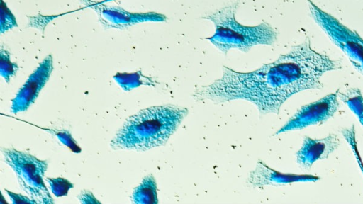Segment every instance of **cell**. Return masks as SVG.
<instances>
[{"label": "cell", "mask_w": 363, "mask_h": 204, "mask_svg": "<svg viewBox=\"0 0 363 204\" xmlns=\"http://www.w3.org/2000/svg\"><path fill=\"white\" fill-rule=\"evenodd\" d=\"M133 203L137 204H157V183L152 174L145 176L141 183L134 189Z\"/></svg>", "instance_id": "11"}, {"label": "cell", "mask_w": 363, "mask_h": 204, "mask_svg": "<svg viewBox=\"0 0 363 204\" xmlns=\"http://www.w3.org/2000/svg\"><path fill=\"white\" fill-rule=\"evenodd\" d=\"M18 70V64L11 60L9 52L1 46L0 50V74L1 76L6 82L9 83Z\"/></svg>", "instance_id": "14"}, {"label": "cell", "mask_w": 363, "mask_h": 204, "mask_svg": "<svg viewBox=\"0 0 363 204\" xmlns=\"http://www.w3.org/2000/svg\"><path fill=\"white\" fill-rule=\"evenodd\" d=\"M4 162L16 173L21 188L37 203H53L43 176L48 162L13 148H2Z\"/></svg>", "instance_id": "4"}, {"label": "cell", "mask_w": 363, "mask_h": 204, "mask_svg": "<svg viewBox=\"0 0 363 204\" xmlns=\"http://www.w3.org/2000/svg\"><path fill=\"white\" fill-rule=\"evenodd\" d=\"M113 78L125 91H130L140 85L155 86L157 81L150 76L144 75L140 70L133 72H118Z\"/></svg>", "instance_id": "12"}, {"label": "cell", "mask_w": 363, "mask_h": 204, "mask_svg": "<svg viewBox=\"0 0 363 204\" xmlns=\"http://www.w3.org/2000/svg\"><path fill=\"white\" fill-rule=\"evenodd\" d=\"M338 91L301 106L275 135L322 124L333 118L339 108Z\"/></svg>", "instance_id": "7"}, {"label": "cell", "mask_w": 363, "mask_h": 204, "mask_svg": "<svg viewBox=\"0 0 363 204\" xmlns=\"http://www.w3.org/2000/svg\"><path fill=\"white\" fill-rule=\"evenodd\" d=\"M341 68L339 60L312 48L307 37L301 43L250 72L223 67L222 76L192 94L196 101L222 103L245 100L253 103L262 115L279 114L293 95L307 89H321L322 76Z\"/></svg>", "instance_id": "1"}, {"label": "cell", "mask_w": 363, "mask_h": 204, "mask_svg": "<svg viewBox=\"0 0 363 204\" xmlns=\"http://www.w3.org/2000/svg\"><path fill=\"white\" fill-rule=\"evenodd\" d=\"M340 144L338 137L330 134L321 139L305 136L296 152V162L303 169H310L314 162L327 159Z\"/></svg>", "instance_id": "10"}, {"label": "cell", "mask_w": 363, "mask_h": 204, "mask_svg": "<svg viewBox=\"0 0 363 204\" xmlns=\"http://www.w3.org/2000/svg\"><path fill=\"white\" fill-rule=\"evenodd\" d=\"M18 26L17 21L4 0L0 4V33L1 34Z\"/></svg>", "instance_id": "15"}, {"label": "cell", "mask_w": 363, "mask_h": 204, "mask_svg": "<svg viewBox=\"0 0 363 204\" xmlns=\"http://www.w3.org/2000/svg\"><path fill=\"white\" fill-rule=\"evenodd\" d=\"M311 16L316 24L363 76V38L359 33L308 0Z\"/></svg>", "instance_id": "5"}, {"label": "cell", "mask_w": 363, "mask_h": 204, "mask_svg": "<svg viewBox=\"0 0 363 204\" xmlns=\"http://www.w3.org/2000/svg\"><path fill=\"white\" fill-rule=\"evenodd\" d=\"M53 69L52 55H48L30 74L12 100L11 110L13 113L26 110L35 101Z\"/></svg>", "instance_id": "8"}, {"label": "cell", "mask_w": 363, "mask_h": 204, "mask_svg": "<svg viewBox=\"0 0 363 204\" xmlns=\"http://www.w3.org/2000/svg\"><path fill=\"white\" fill-rule=\"evenodd\" d=\"M79 199L82 203H96L98 202L91 192L82 193Z\"/></svg>", "instance_id": "20"}, {"label": "cell", "mask_w": 363, "mask_h": 204, "mask_svg": "<svg viewBox=\"0 0 363 204\" xmlns=\"http://www.w3.org/2000/svg\"><path fill=\"white\" fill-rule=\"evenodd\" d=\"M186 107L166 104L128 118L111 142L113 149L146 151L164 145L188 115Z\"/></svg>", "instance_id": "2"}, {"label": "cell", "mask_w": 363, "mask_h": 204, "mask_svg": "<svg viewBox=\"0 0 363 204\" xmlns=\"http://www.w3.org/2000/svg\"><path fill=\"white\" fill-rule=\"evenodd\" d=\"M338 98L354 113L363 127V95L358 88L338 91Z\"/></svg>", "instance_id": "13"}, {"label": "cell", "mask_w": 363, "mask_h": 204, "mask_svg": "<svg viewBox=\"0 0 363 204\" xmlns=\"http://www.w3.org/2000/svg\"><path fill=\"white\" fill-rule=\"evenodd\" d=\"M238 6V2L233 3L202 17L215 26L214 33L206 39L225 55L231 49L247 52L256 45H272L277 39V30L264 21L256 26L239 23L235 18Z\"/></svg>", "instance_id": "3"}, {"label": "cell", "mask_w": 363, "mask_h": 204, "mask_svg": "<svg viewBox=\"0 0 363 204\" xmlns=\"http://www.w3.org/2000/svg\"><path fill=\"white\" fill-rule=\"evenodd\" d=\"M57 137L62 142L65 144L67 147L72 149L75 152H80V149L73 140L71 135L69 132L63 130L56 133Z\"/></svg>", "instance_id": "18"}, {"label": "cell", "mask_w": 363, "mask_h": 204, "mask_svg": "<svg viewBox=\"0 0 363 204\" xmlns=\"http://www.w3.org/2000/svg\"><path fill=\"white\" fill-rule=\"evenodd\" d=\"M319 179V176L312 174L283 173L269 166L262 159H258L247 181L254 188H262L265 186H278L297 182H315Z\"/></svg>", "instance_id": "9"}, {"label": "cell", "mask_w": 363, "mask_h": 204, "mask_svg": "<svg viewBox=\"0 0 363 204\" xmlns=\"http://www.w3.org/2000/svg\"><path fill=\"white\" fill-rule=\"evenodd\" d=\"M7 192V194L10 197L13 203H37L34 200L30 198L24 196L21 194L15 193L11 192L7 189H5Z\"/></svg>", "instance_id": "19"}, {"label": "cell", "mask_w": 363, "mask_h": 204, "mask_svg": "<svg viewBox=\"0 0 363 204\" xmlns=\"http://www.w3.org/2000/svg\"><path fill=\"white\" fill-rule=\"evenodd\" d=\"M83 1L86 7L93 9L96 13L99 21L106 29L123 30L140 23L165 22L167 20L165 15L155 11L134 12L99 1Z\"/></svg>", "instance_id": "6"}, {"label": "cell", "mask_w": 363, "mask_h": 204, "mask_svg": "<svg viewBox=\"0 0 363 204\" xmlns=\"http://www.w3.org/2000/svg\"><path fill=\"white\" fill-rule=\"evenodd\" d=\"M341 133L352 150L363 174V163L362 162V159L357 147V143L356 140V131L354 129V125H352L350 128L342 130Z\"/></svg>", "instance_id": "17"}, {"label": "cell", "mask_w": 363, "mask_h": 204, "mask_svg": "<svg viewBox=\"0 0 363 204\" xmlns=\"http://www.w3.org/2000/svg\"><path fill=\"white\" fill-rule=\"evenodd\" d=\"M46 180L52 193L57 197L67 195L69 190L74 187L73 183L62 177L47 178Z\"/></svg>", "instance_id": "16"}, {"label": "cell", "mask_w": 363, "mask_h": 204, "mask_svg": "<svg viewBox=\"0 0 363 204\" xmlns=\"http://www.w3.org/2000/svg\"><path fill=\"white\" fill-rule=\"evenodd\" d=\"M113 1H116V0H101V1H99V2L101 3V4H106L108 2Z\"/></svg>", "instance_id": "21"}]
</instances>
